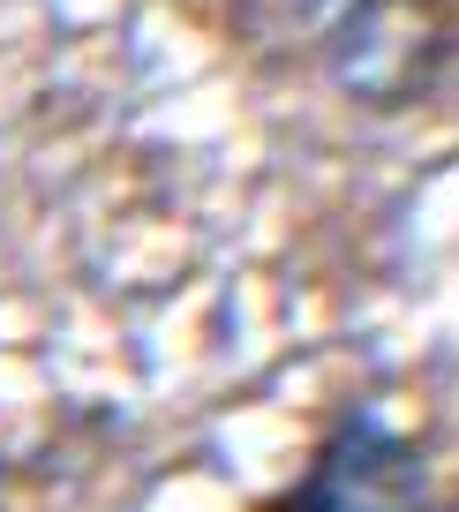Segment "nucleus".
Returning a JSON list of instances; mask_svg holds the SVG:
<instances>
[{
	"label": "nucleus",
	"mask_w": 459,
	"mask_h": 512,
	"mask_svg": "<svg viewBox=\"0 0 459 512\" xmlns=\"http://www.w3.org/2000/svg\"><path fill=\"white\" fill-rule=\"evenodd\" d=\"M279 512H459V422L422 400L354 407Z\"/></svg>",
	"instance_id": "obj_1"
}]
</instances>
